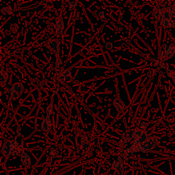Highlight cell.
Listing matches in <instances>:
<instances>
[{
  "instance_id": "1",
  "label": "cell",
  "mask_w": 175,
  "mask_h": 175,
  "mask_svg": "<svg viewBox=\"0 0 175 175\" xmlns=\"http://www.w3.org/2000/svg\"><path fill=\"white\" fill-rule=\"evenodd\" d=\"M21 150L20 144L17 141H6L2 148V153L4 156H8L10 154L15 155L19 154Z\"/></svg>"
},
{
  "instance_id": "2",
  "label": "cell",
  "mask_w": 175,
  "mask_h": 175,
  "mask_svg": "<svg viewBox=\"0 0 175 175\" xmlns=\"http://www.w3.org/2000/svg\"><path fill=\"white\" fill-rule=\"evenodd\" d=\"M157 144V138H147L145 140V142L142 144L140 145V146H136L137 148V151H142V152H149L150 150L155 148L156 145Z\"/></svg>"
},
{
  "instance_id": "3",
  "label": "cell",
  "mask_w": 175,
  "mask_h": 175,
  "mask_svg": "<svg viewBox=\"0 0 175 175\" xmlns=\"http://www.w3.org/2000/svg\"><path fill=\"white\" fill-rule=\"evenodd\" d=\"M23 90V85L21 84L20 86L19 83H18V84H15L14 85L13 88L9 90V92L10 95L12 96V97H13V100H15L19 96L21 92H22Z\"/></svg>"
},
{
  "instance_id": "4",
  "label": "cell",
  "mask_w": 175,
  "mask_h": 175,
  "mask_svg": "<svg viewBox=\"0 0 175 175\" xmlns=\"http://www.w3.org/2000/svg\"><path fill=\"white\" fill-rule=\"evenodd\" d=\"M47 46L55 53H58L59 51V42L56 40H52L47 43Z\"/></svg>"
},
{
  "instance_id": "5",
  "label": "cell",
  "mask_w": 175,
  "mask_h": 175,
  "mask_svg": "<svg viewBox=\"0 0 175 175\" xmlns=\"http://www.w3.org/2000/svg\"><path fill=\"white\" fill-rule=\"evenodd\" d=\"M168 47L167 45H164L162 47H160L159 51V59L160 61L164 62L166 58V49Z\"/></svg>"
},
{
  "instance_id": "6",
  "label": "cell",
  "mask_w": 175,
  "mask_h": 175,
  "mask_svg": "<svg viewBox=\"0 0 175 175\" xmlns=\"http://www.w3.org/2000/svg\"><path fill=\"white\" fill-rule=\"evenodd\" d=\"M55 29H56V32L58 33V34H62L64 29V22H63V19L62 17H60L59 19L58 22L55 24Z\"/></svg>"
},
{
  "instance_id": "7",
  "label": "cell",
  "mask_w": 175,
  "mask_h": 175,
  "mask_svg": "<svg viewBox=\"0 0 175 175\" xmlns=\"http://www.w3.org/2000/svg\"><path fill=\"white\" fill-rule=\"evenodd\" d=\"M51 122H50V118L49 117H46L45 118V119L43 121L42 123V129L44 131H46L47 132L51 128Z\"/></svg>"
},
{
  "instance_id": "8",
  "label": "cell",
  "mask_w": 175,
  "mask_h": 175,
  "mask_svg": "<svg viewBox=\"0 0 175 175\" xmlns=\"http://www.w3.org/2000/svg\"><path fill=\"white\" fill-rule=\"evenodd\" d=\"M21 161L23 162V165L25 166V167H29L31 164V161L30 158H29V155H27V153L25 152H23L22 153L21 155Z\"/></svg>"
},
{
  "instance_id": "9",
  "label": "cell",
  "mask_w": 175,
  "mask_h": 175,
  "mask_svg": "<svg viewBox=\"0 0 175 175\" xmlns=\"http://www.w3.org/2000/svg\"><path fill=\"white\" fill-rule=\"evenodd\" d=\"M175 52V47L174 44H171L166 49V58H170L172 57Z\"/></svg>"
},
{
  "instance_id": "10",
  "label": "cell",
  "mask_w": 175,
  "mask_h": 175,
  "mask_svg": "<svg viewBox=\"0 0 175 175\" xmlns=\"http://www.w3.org/2000/svg\"><path fill=\"white\" fill-rule=\"evenodd\" d=\"M133 133H134V131L129 130V131H126V132L124 133L123 139L124 140V141H125L126 142L131 141V139L133 138Z\"/></svg>"
},
{
  "instance_id": "11",
  "label": "cell",
  "mask_w": 175,
  "mask_h": 175,
  "mask_svg": "<svg viewBox=\"0 0 175 175\" xmlns=\"http://www.w3.org/2000/svg\"><path fill=\"white\" fill-rule=\"evenodd\" d=\"M114 105L116 107V108L118 107V105L120 106V107H119V110H118L119 112H122V111L124 110V108H125V107H124V103H122V100L120 99V98H117L116 99L114 100Z\"/></svg>"
},
{
  "instance_id": "12",
  "label": "cell",
  "mask_w": 175,
  "mask_h": 175,
  "mask_svg": "<svg viewBox=\"0 0 175 175\" xmlns=\"http://www.w3.org/2000/svg\"><path fill=\"white\" fill-rule=\"evenodd\" d=\"M137 152L136 147L133 146V145L132 146H130L126 149V155H127V156H129V157H133V156H134L135 152Z\"/></svg>"
},
{
  "instance_id": "13",
  "label": "cell",
  "mask_w": 175,
  "mask_h": 175,
  "mask_svg": "<svg viewBox=\"0 0 175 175\" xmlns=\"http://www.w3.org/2000/svg\"><path fill=\"white\" fill-rule=\"evenodd\" d=\"M1 13H2L3 15H11V14L13 13V8H11V7L10 6L5 7V8H3V9L1 10Z\"/></svg>"
},
{
  "instance_id": "14",
  "label": "cell",
  "mask_w": 175,
  "mask_h": 175,
  "mask_svg": "<svg viewBox=\"0 0 175 175\" xmlns=\"http://www.w3.org/2000/svg\"><path fill=\"white\" fill-rule=\"evenodd\" d=\"M142 133H143L142 131L141 130L138 129L134 131V133H133V138H134V140L138 139V138L142 135Z\"/></svg>"
},
{
  "instance_id": "15",
  "label": "cell",
  "mask_w": 175,
  "mask_h": 175,
  "mask_svg": "<svg viewBox=\"0 0 175 175\" xmlns=\"http://www.w3.org/2000/svg\"><path fill=\"white\" fill-rule=\"evenodd\" d=\"M122 165L123 164L122 162H115L113 164V168L116 170H120L122 167Z\"/></svg>"
},
{
  "instance_id": "16",
  "label": "cell",
  "mask_w": 175,
  "mask_h": 175,
  "mask_svg": "<svg viewBox=\"0 0 175 175\" xmlns=\"http://www.w3.org/2000/svg\"><path fill=\"white\" fill-rule=\"evenodd\" d=\"M52 113H53V103L51 101V104H49V105H48L47 108V114L48 116H50Z\"/></svg>"
},
{
  "instance_id": "17",
  "label": "cell",
  "mask_w": 175,
  "mask_h": 175,
  "mask_svg": "<svg viewBox=\"0 0 175 175\" xmlns=\"http://www.w3.org/2000/svg\"><path fill=\"white\" fill-rule=\"evenodd\" d=\"M170 19L172 21L175 19V8L174 7H172V8H170Z\"/></svg>"
},
{
  "instance_id": "18",
  "label": "cell",
  "mask_w": 175,
  "mask_h": 175,
  "mask_svg": "<svg viewBox=\"0 0 175 175\" xmlns=\"http://www.w3.org/2000/svg\"><path fill=\"white\" fill-rule=\"evenodd\" d=\"M90 144L88 142H83L82 144H81V148L84 150H87L89 148Z\"/></svg>"
},
{
  "instance_id": "19",
  "label": "cell",
  "mask_w": 175,
  "mask_h": 175,
  "mask_svg": "<svg viewBox=\"0 0 175 175\" xmlns=\"http://www.w3.org/2000/svg\"><path fill=\"white\" fill-rule=\"evenodd\" d=\"M70 71L69 70V69H67V70H65V71H64L63 73H62V79H65L66 77H69V76H70Z\"/></svg>"
},
{
  "instance_id": "20",
  "label": "cell",
  "mask_w": 175,
  "mask_h": 175,
  "mask_svg": "<svg viewBox=\"0 0 175 175\" xmlns=\"http://www.w3.org/2000/svg\"><path fill=\"white\" fill-rule=\"evenodd\" d=\"M48 153H49V155L51 156V157H55V156H57V155H58V152H57V151L54 148H51V150H49Z\"/></svg>"
},
{
  "instance_id": "21",
  "label": "cell",
  "mask_w": 175,
  "mask_h": 175,
  "mask_svg": "<svg viewBox=\"0 0 175 175\" xmlns=\"http://www.w3.org/2000/svg\"><path fill=\"white\" fill-rule=\"evenodd\" d=\"M99 16H100V19H101L102 21H103V22H106V18H105V13H104L103 11L100 12V13H99Z\"/></svg>"
},
{
  "instance_id": "22",
  "label": "cell",
  "mask_w": 175,
  "mask_h": 175,
  "mask_svg": "<svg viewBox=\"0 0 175 175\" xmlns=\"http://www.w3.org/2000/svg\"><path fill=\"white\" fill-rule=\"evenodd\" d=\"M105 47H106V48L108 50H112L114 48V45L112 43L108 42V43H107L106 46H105Z\"/></svg>"
},
{
  "instance_id": "23",
  "label": "cell",
  "mask_w": 175,
  "mask_h": 175,
  "mask_svg": "<svg viewBox=\"0 0 175 175\" xmlns=\"http://www.w3.org/2000/svg\"><path fill=\"white\" fill-rule=\"evenodd\" d=\"M62 58H60V57H58V58H57L56 60V67H60V66H62Z\"/></svg>"
},
{
  "instance_id": "24",
  "label": "cell",
  "mask_w": 175,
  "mask_h": 175,
  "mask_svg": "<svg viewBox=\"0 0 175 175\" xmlns=\"http://www.w3.org/2000/svg\"><path fill=\"white\" fill-rule=\"evenodd\" d=\"M69 6L71 9H74V8H75L76 7V3L75 1H71V2H69Z\"/></svg>"
},
{
  "instance_id": "25",
  "label": "cell",
  "mask_w": 175,
  "mask_h": 175,
  "mask_svg": "<svg viewBox=\"0 0 175 175\" xmlns=\"http://www.w3.org/2000/svg\"><path fill=\"white\" fill-rule=\"evenodd\" d=\"M140 127L141 128V129H146V122H144H144H141V123H140Z\"/></svg>"
},
{
  "instance_id": "26",
  "label": "cell",
  "mask_w": 175,
  "mask_h": 175,
  "mask_svg": "<svg viewBox=\"0 0 175 175\" xmlns=\"http://www.w3.org/2000/svg\"><path fill=\"white\" fill-rule=\"evenodd\" d=\"M72 79H73V78H72V77L71 76H69V77H66L65 79H64V81H65V82H69V81H72Z\"/></svg>"
},
{
  "instance_id": "27",
  "label": "cell",
  "mask_w": 175,
  "mask_h": 175,
  "mask_svg": "<svg viewBox=\"0 0 175 175\" xmlns=\"http://www.w3.org/2000/svg\"><path fill=\"white\" fill-rule=\"evenodd\" d=\"M114 175H124V173L122 171H118V172L114 173Z\"/></svg>"
},
{
  "instance_id": "28",
  "label": "cell",
  "mask_w": 175,
  "mask_h": 175,
  "mask_svg": "<svg viewBox=\"0 0 175 175\" xmlns=\"http://www.w3.org/2000/svg\"><path fill=\"white\" fill-rule=\"evenodd\" d=\"M38 84H39L40 86H43V84H44V82H43V81H38Z\"/></svg>"
},
{
  "instance_id": "29",
  "label": "cell",
  "mask_w": 175,
  "mask_h": 175,
  "mask_svg": "<svg viewBox=\"0 0 175 175\" xmlns=\"http://www.w3.org/2000/svg\"><path fill=\"white\" fill-rule=\"evenodd\" d=\"M171 77V78H172V79H174V81H175V77H174V75H172V76H171V77Z\"/></svg>"
},
{
  "instance_id": "30",
  "label": "cell",
  "mask_w": 175,
  "mask_h": 175,
  "mask_svg": "<svg viewBox=\"0 0 175 175\" xmlns=\"http://www.w3.org/2000/svg\"><path fill=\"white\" fill-rule=\"evenodd\" d=\"M54 93H55V94H58V91H57V90H55V91H54Z\"/></svg>"
},
{
  "instance_id": "31",
  "label": "cell",
  "mask_w": 175,
  "mask_h": 175,
  "mask_svg": "<svg viewBox=\"0 0 175 175\" xmlns=\"http://www.w3.org/2000/svg\"><path fill=\"white\" fill-rule=\"evenodd\" d=\"M51 26H52V27H55V25H54V24H51Z\"/></svg>"
}]
</instances>
